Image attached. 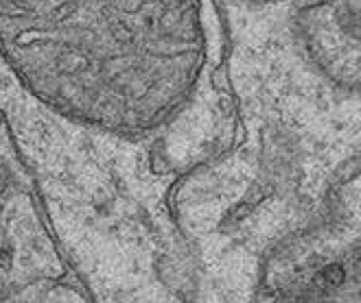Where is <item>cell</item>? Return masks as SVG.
I'll list each match as a JSON object with an SVG mask.
<instances>
[{
  "mask_svg": "<svg viewBox=\"0 0 361 303\" xmlns=\"http://www.w3.org/2000/svg\"><path fill=\"white\" fill-rule=\"evenodd\" d=\"M250 3H283V0H250Z\"/></svg>",
  "mask_w": 361,
  "mask_h": 303,
  "instance_id": "8992f818",
  "label": "cell"
},
{
  "mask_svg": "<svg viewBox=\"0 0 361 303\" xmlns=\"http://www.w3.org/2000/svg\"><path fill=\"white\" fill-rule=\"evenodd\" d=\"M0 122L59 255L92 303H200L195 253L152 140L63 118L0 61Z\"/></svg>",
  "mask_w": 361,
  "mask_h": 303,
  "instance_id": "6da1fadb",
  "label": "cell"
},
{
  "mask_svg": "<svg viewBox=\"0 0 361 303\" xmlns=\"http://www.w3.org/2000/svg\"><path fill=\"white\" fill-rule=\"evenodd\" d=\"M0 61L47 110L142 140L215 75L226 53L217 0H0Z\"/></svg>",
  "mask_w": 361,
  "mask_h": 303,
  "instance_id": "7a4b0ae2",
  "label": "cell"
},
{
  "mask_svg": "<svg viewBox=\"0 0 361 303\" xmlns=\"http://www.w3.org/2000/svg\"><path fill=\"white\" fill-rule=\"evenodd\" d=\"M71 275L23 168L0 186V301Z\"/></svg>",
  "mask_w": 361,
  "mask_h": 303,
  "instance_id": "3957f363",
  "label": "cell"
},
{
  "mask_svg": "<svg viewBox=\"0 0 361 303\" xmlns=\"http://www.w3.org/2000/svg\"><path fill=\"white\" fill-rule=\"evenodd\" d=\"M295 27L315 68L337 88L359 92V0H298Z\"/></svg>",
  "mask_w": 361,
  "mask_h": 303,
  "instance_id": "277c9868",
  "label": "cell"
},
{
  "mask_svg": "<svg viewBox=\"0 0 361 303\" xmlns=\"http://www.w3.org/2000/svg\"><path fill=\"white\" fill-rule=\"evenodd\" d=\"M0 124H3V122H0Z\"/></svg>",
  "mask_w": 361,
  "mask_h": 303,
  "instance_id": "52a82bcc",
  "label": "cell"
},
{
  "mask_svg": "<svg viewBox=\"0 0 361 303\" xmlns=\"http://www.w3.org/2000/svg\"><path fill=\"white\" fill-rule=\"evenodd\" d=\"M0 303H92L77 281L66 275L57 281H47L27 292H20Z\"/></svg>",
  "mask_w": 361,
  "mask_h": 303,
  "instance_id": "5b68a950",
  "label": "cell"
}]
</instances>
